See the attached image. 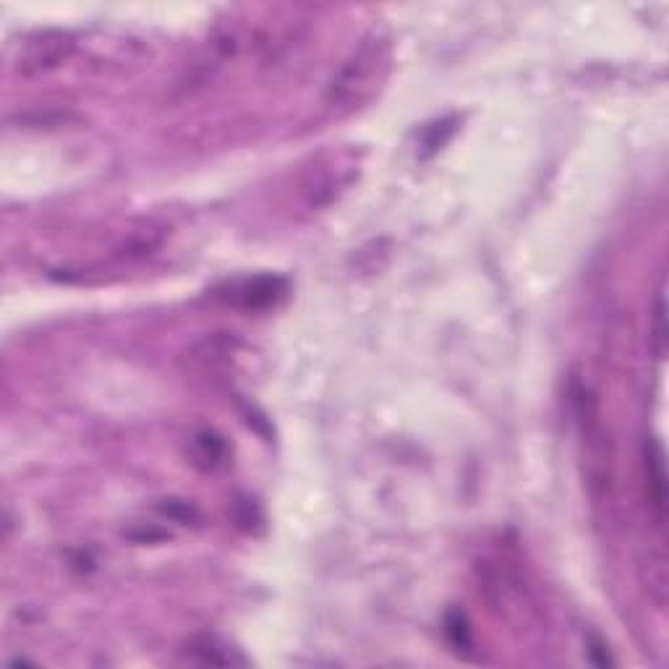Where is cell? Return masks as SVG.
I'll return each mask as SVG.
<instances>
[{"mask_svg": "<svg viewBox=\"0 0 669 669\" xmlns=\"http://www.w3.org/2000/svg\"><path fill=\"white\" fill-rule=\"evenodd\" d=\"M390 66V40L385 34L372 32L359 42L343 61V66L332 74L327 84V102L330 105H351L364 100L374 89V84L385 76Z\"/></svg>", "mask_w": 669, "mask_h": 669, "instance_id": "cell-1", "label": "cell"}, {"mask_svg": "<svg viewBox=\"0 0 669 669\" xmlns=\"http://www.w3.org/2000/svg\"><path fill=\"white\" fill-rule=\"evenodd\" d=\"M71 53H74V37L58 32V29H48V32H37L21 42L14 68L21 76L50 74L58 66H63L71 58Z\"/></svg>", "mask_w": 669, "mask_h": 669, "instance_id": "cell-2", "label": "cell"}, {"mask_svg": "<svg viewBox=\"0 0 669 669\" xmlns=\"http://www.w3.org/2000/svg\"><path fill=\"white\" fill-rule=\"evenodd\" d=\"M285 296V280L278 275H257V278H241L233 280L217 293L225 304L236 306V309H267V306L278 304Z\"/></svg>", "mask_w": 669, "mask_h": 669, "instance_id": "cell-3", "label": "cell"}, {"mask_svg": "<svg viewBox=\"0 0 669 669\" xmlns=\"http://www.w3.org/2000/svg\"><path fill=\"white\" fill-rule=\"evenodd\" d=\"M643 468H646V489H649V505L654 510L656 523L662 526L667 518V466H664V450L659 440L646 442L643 450Z\"/></svg>", "mask_w": 669, "mask_h": 669, "instance_id": "cell-4", "label": "cell"}, {"mask_svg": "<svg viewBox=\"0 0 669 669\" xmlns=\"http://www.w3.org/2000/svg\"><path fill=\"white\" fill-rule=\"evenodd\" d=\"M191 455H194V463L212 471V468L223 466L228 447H225V442L215 432H199L194 437V450H191Z\"/></svg>", "mask_w": 669, "mask_h": 669, "instance_id": "cell-5", "label": "cell"}, {"mask_svg": "<svg viewBox=\"0 0 669 669\" xmlns=\"http://www.w3.org/2000/svg\"><path fill=\"white\" fill-rule=\"evenodd\" d=\"M191 654H194L202 664H244L241 656H233V651H230L225 643H220L217 638L210 636H204L199 638V641L191 643Z\"/></svg>", "mask_w": 669, "mask_h": 669, "instance_id": "cell-6", "label": "cell"}, {"mask_svg": "<svg viewBox=\"0 0 669 669\" xmlns=\"http://www.w3.org/2000/svg\"><path fill=\"white\" fill-rule=\"evenodd\" d=\"M651 348H654L656 359H664V351H667V304H664V296L656 298L654 338H651Z\"/></svg>", "mask_w": 669, "mask_h": 669, "instance_id": "cell-7", "label": "cell"}, {"mask_svg": "<svg viewBox=\"0 0 669 669\" xmlns=\"http://www.w3.org/2000/svg\"><path fill=\"white\" fill-rule=\"evenodd\" d=\"M447 633L453 636L455 646H463V649H468L471 646V636H468V625L466 620H463V615H450V620H447Z\"/></svg>", "mask_w": 669, "mask_h": 669, "instance_id": "cell-8", "label": "cell"}]
</instances>
